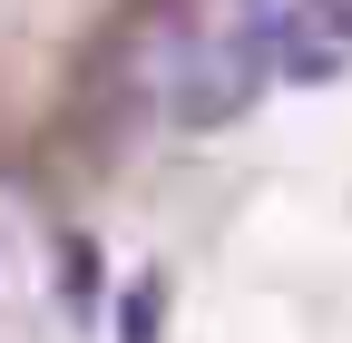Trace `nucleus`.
<instances>
[{
    "label": "nucleus",
    "mask_w": 352,
    "mask_h": 343,
    "mask_svg": "<svg viewBox=\"0 0 352 343\" xmlns=\"http://www.w3.org/2000/svg\"><path fill=\"white\" fill-rule=\"evenodd\" d=\"M264 59H254V39H245V20L235 30H176L166 39V118L176 127H235L245 108H264Z\"/></svg>",
    "instance_id": "f257e3e1"
},
{
    "label": "nucleus",
    "mask_w": 352,
    "mask_h": 343,
    "mask_svg": "<svg viewBox=\"0 0 352 343\" xmlns=\"http://www.w3.org/2000/svg\"><path fill=\"white\" fill-rule=\"evenodd\" d=\"M245 39L274 89H333V79L352 69V50L314 20V0H264V10H245Z\"/></svg>",
    "instance_id": "f03ea898"
},
{
    "label": "nucleus",
    "mask_w": 352,
    "mask_h": 343,
    "mask_svg": "<svg viewBox=\"0 0 352 343\" xmlns=\"http://www.w3.org/2000/svg\"><path fill=\"white\" fill-rule=\"evenodd\" d=\"M314 20H323V30L342 39V50H352V0H314Z\"/></svg>",
    "instance_id": "7ed1b4c3"
}]
</instances>
